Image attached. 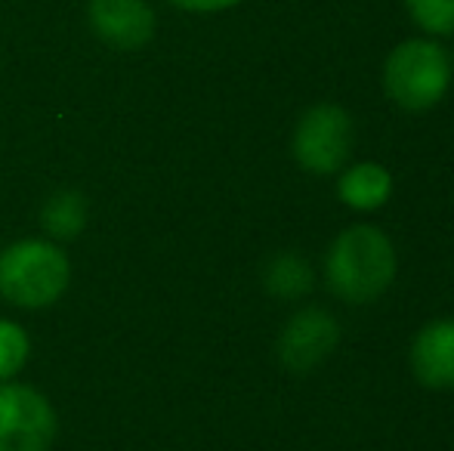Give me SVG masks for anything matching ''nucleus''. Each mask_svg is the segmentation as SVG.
<instances>
[{
    "label": "nucleus",
    "mask_w": 454,
    "mask_h": 451,
    "mask_svg": "<svg viewBox=\"0 0 454 451\" xmlns=\"http://www.w3.org/2000/svg\"><path fill=\"white\" fill-rule=\"evenodd\" d=\"M399 253L380 226L353 223L334 235L325 251V282L337 300L368 307L380 300L395 282Z\"/></svg>",
    "instance_id": "nucleus-1"
},
{
    "label": "nucleus",
    "mask_w": 454,
    "mask_h": 451,
    "mask_svg": "<svg viewBox=\"0 0 454 451\" xmlns=\"http://www.w3.org/2000/svg\"><path fill=\"white\" fill-rule=\"evenodd\" d=\"M72 263L53 238H22L0 251V297L19 309H47L68 291Z\"/></svg>",
    "instance_id": "nucleus-2"
},
{
    "label": "nucleus",
    "mask_w": 454,
    "mask_h": 451,
    "mask_svg": "<svg viewBox=\"0 0 454 451\" xmlns=\"http://www.w3.org/2000/svg\"><path fill=\"white\" fill-rule=\"evenodd\" d=\"M451 87V59L436 41H402L383 62V90L402 112H430Z\"/></svg>",
    "instance_id": "nucleus-3"
},
{
    "label": "nucleus",
    "mask_w": 454,
    "mask_h": 451,
    "mask_svg": "<svg viewBox=\"0 0 454 451\" xmlns=\"http://www.w3.org/2000/svg\"><path fill=\"white\" fill-rule=\"evenodd\" d=\"M356 124L343 105L318 103L300 114L291 136L294 161L316 176L340 174L353 158Z\"/></svg>",
    "instance_id": "nucleus-4"
},
{
    "label": "nucleus",
    "mask_w": 454,
    "mask_h": 451,
    "mask_svg": "<svg viewBox=\"0 0 454 451\" xmlns=\"http://www.w3.org/2000/svg\"><path fill=\"white\" fill-rule=\"evenodd\" d=\"M56 433L59 417L41 390L19 380L0 384V451H50Z\"/></svg>",
    "instance_id": "nucleus-5"
},
{
    "label": "nucleus",
    "mask_w": 454,
    "mask_h": 451,
    "mask_svg": "<svg viewBox=\"0 0 454 451\" xmlns=\"http://www.w3.org/2000/svg\"><path fill=\"white\" fill-rule=\"evenodd\" d=\"M337 346H340V322L322 307H303L281 325L275 353L287 371L306 374L325 365Z\"/></svg>",
    "instance_id": "nucleus-6"
},
{
    "label": "nucleus",
    "mask_w": 454,
    "mask_h": 451,
    "mask_svg": "<svg viewBox=\"0 0 454 451\" xmlns=\"http://www.w3.org/2000/svg\"><path fill=\"white\" fill-rule=\"evenodd\" d=\"M93 35L114 50H139L155 37V12L145 0H90Z\"/></svg>",
    "instance_id": "nucleus-7"
},
{
    "label": "nucleus",
    "mask_w": 454,
    "mask_h": 451,
    "mask_svg": "<svg viewBox=\"0 0 454 451\" xmlns=\"http://www.w3.org/2000/svg\"><path fill=\"white\" fill-rule=\"evenodd\" d=\"M408 368L427 390H454V315L430 319L414 334L408 349Z\"/></svg>",
    "instance_id": "nucleus-8"
},
{
    "label": "nucleus",
    "mask_w": 454,
    "mask_h": 451,
    "mask_svg": "<svg viewBox=\"0 0 454 451\" xmlns=\"http://www.w3.org/2000/svg\"><path fill=\"white\" fill-rule=\"evenodd\" d=\"M393 170L380 161H356L337 176V198L356 214H374L393 198Z\"/></svg>",
    "instance_id": "nucleus-9"
},
{
    "label": "nucleus",
    "mask_w": 454,
    "mask_h": 451,
    "mask_svg": "<svg viewBox=\"0 0 454 451\" xmlns=\"http://www.w3.org/2000/svg\"><path fill=\"white\" fill-rule=\"evenodd\" d=\"M263 288L278 300H303L316 288V269L300 251H278L263 266Z\"/></svg>",
    "instance_id": "nucleus-10"
},
{
    "label": "nucleus",
    "mask_w": 454,
    "mask_h": 451,
    "mask_svg": "<svg viewBox=\"0 0 454 451\" xmlns=\"http://www.w3.org/2000/svg\"><path fill=\"white\" fill-rule=\"evenodd\" d=\"M87 220H90V205L78 189H62V192L50 195L41 207V226L53 241L78 238L87 229Z\"/></svg>",
    "instance_id": "nucleus-11"
},
{
    "label": "nucleus",
    "mask_w": 454,
    "mask_h": 451,
    "mask_svg": "<svg viewBox=\"0 0 454 451\" xmlns=\"http://www.w3.org/2000/svg\"><path fill=\"white\" fill-rule=\"evenodd\" d=\"M31 338L19 322L0 319V384L16 380L19 371L28 365Z\"/></svg>",
    "instance_id": "nucleus-12"
},
{
    "label": "nucleus",
    "mask_w": 454,
    "mask_h": 451,
    "mask_svg": "<svg viewBox=\"0 0 454 451\" xmlns=\"http://www.w3.org/2000/svg\"><path fill=\"white\" fill-rule=\"evenodd\" d=\"M405 6L427 35H454V0H405Z\"/></svg>",
    "instance_id": "nucleus-13"
},
{
    "label": "nucleus",
    "mask_w": 454,
    "mask_h": 451,
    "mask_svg": "<svg viewBox=\"0 0 454 451\" xmlns=\"http://www.w3.org/2000/svg\"><path fill=\"white\" fill-rule=\"evenodd\" d=\"M170 4L183 6L189 12H220L229 10V6H239L241 0H170Z\"/></svg>",
    "instance_id": "nucleus-14"
}]
</instances>
